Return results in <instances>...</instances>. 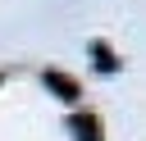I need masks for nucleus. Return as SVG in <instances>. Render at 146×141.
Returning a JSON list of instances; mask_svg holds the SVG:
<instances>
[{
	"instance_id": "obj_1",
	"label": "nucleus",
	"mask_w": 146,
	"mask_h": 141,
	"mask_svg": "<svg viewBox=\"0 0 146 141\" xmlns=\"http://www.w3.org/2000/svg\"><path fill=\"white\" fill-rule=\"evenodd\" d=\"M46 86H55V91H59L64 100H73V96H78V86H73V82H68L64 73H46Z\"/></svg>"
},
{
	"instance_id": "obj_3",
	"label": "nucleus",
	"mask_w": 146,
	"mask_h": 141,
	"mask_svg": "<svg viewBox=\"0 0 146 141\" xmlns=\"http://www.w3.org/2000/svg\"><path fill=\"white\" fill-rule=\"evenodd\" d=\"M78 136H82V141H100V136H96V123H91V118H82V123H78Z\"/></svg>"
},
{
	"instance_id": "obj_2",
	"label": "nucleus",
	"mask_w": 146,
	"mask_h": 141,
	"mask_svg": "<svg viewBox=\"0 0 146 141\" xmlns=\"http://www.w3.org/2000/svg\"><path fill=\"white\" fill-rule=\"evenodd\" d=\"M91 50H96V64H100V68H105V73H110V68H114V59H110V50H105V45H100V41H96V45H91Z\"/></svg>"
}]
</instances>
